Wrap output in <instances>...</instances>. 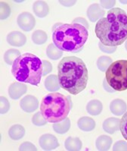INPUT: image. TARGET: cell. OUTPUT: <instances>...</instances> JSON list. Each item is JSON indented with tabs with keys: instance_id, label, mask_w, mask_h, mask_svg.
Returning <instances> with one entry per match:
<instances>
[{
	"instance_id": "cell-1",
	"label": "cell",
	"mask_w": 127,
	"mask_h": 151,
	"mask_svg": "<svg viewBox=\"0 0 127 151\" xmlns=\"http://www.w3.org/2000/svg\"><path fill=\"white\" fill-rule=\"evenodd\" d=\"M95 35L103 45L117 46L127 40V14L123 9L113 8L96 23Z\"/></svg>"
},
{
	"instance_id": "cell-2",
	"label": "cell",
	"mask_w": 127,
	"mask_h": 151,
	"mask_svg": "<svg viewBox=\"0 0 127 151\" xmlns=\"http://www.w3.org/2000/svg\"><path fill=\"white\" fill-rule=\"evenodd\" d=\"M58 78L61 88L71 94L77 95L86 88L88 69L80 58L64 57L58 65Z\"/></svg>"
},
{
	"instance_id": "cell-3",
	"label": "cell",
	"mask_w": 127,
	"mask_h": 151,
	"mask_svg": "<svg viewBox=\"0 0 127 151\" xmlns=\"http://www.w3.org/2000/svg\"><path fill=\"white\" fill-rule=\"evenodd\" d=\"M88 37V29L79 24H58L52 29L53 43L63 52L82 51Z\"/></svg>"
},
{
	"instance_id": "cell-4",
	"label": "cell",
	"mask_w": 127,
	"mask_h": 151,
	"mask_svg": "<svg viewBox=\"0 0 127 151\" xmlns=\"http://www.w3.org/2000/svg\"><path fill=\"white\" fill-rule=\"evenodd\" d=\"M11 73L19 82L38 86L43 76L42 62L34 54H22L13 63Z\"/></svg>"
},
{
	"instance_id": "cell-5",
	"label": "cell",
	"mask_w": 127,
	"mask_h": 151,
	"mask_svg": "<svg viewBox=\"0 0 127 151\" xmlns=\"http://www.w3.org/2000/svg\"><path fill=\"white\" fill-rule=\"evenodd\" d=\"M68 98L60 93H51L46 95L41 102L40 112L46 121L57 123L67 118L71 111Z\"/></svg>"
},
{
	"instance_id": "cell-6",
	"label": "cell",
	"mask_w": 127,
	"mask_h": 151,
	"mask_svg": "<svg viewBox=\"0 0 127 151\" xmlns=\"http://www.w3.org/2000/svg\"><path fill=\"white\" fill-rule=\"evenodd\" d=\"M105 79L115 91L127 90V60L113 62L105 71Z\"/></svg>"
},
{
	"instance_id": "cell-7",
	"label": "cell",
	"mask_w": 127,
	"mask_h": 151,
	"mask_svg": "<svg viewBox=\"0 0 127 151\" xmlns=\"http://www.w3.org/2000/svg\"><path fill=\"white\" fill-rule=\"evenodd\" d=\"M18 27L25 32H29L35 27L36 19L30 12H22L17 18Z\"/></svg>"
},
{
	"instance_id": "cell-8",
	"label": "cell",
	"mask_w": 127,
	"mask_h": 151,
	"mask_svg": "<svg viewBox=\"0 0 127 151\" xmlns=\"http://www.w3.org/2000/svg\"><path fill=\"white\" fill-rule=\"evenodd\" d=\"M39 144L40 147L43 150L46 151L53 150L59 147L58 139L51 134H45L42 135L39 139Z\"/></svg>"
},
{
	"instance_id": "cell-9",
	"label": "cell",
	"mask_w": 127,
	"mask_h": 151,
	"mask_svg": "<svg viewBox=\"0 0 127 151\" xmlns=\"http://www.w3.org/2000/svg\"><path fill=\"white\" fill-rule=\"evenodd\" d=\"M20 106L22 110L26 113H31L36 110L39 107V100L36 96L26 95L21 100Z\"/></svg>"
},
{
	"instance_id": "cell-10",
	"label": "cell",
	"mask_w": 127,
	"mask_h": 151,
	"mask_svg": "<svg viewBox=\"0 0 127 151\" xmlns=\"http://www.w3.org/2000/svg\"><path fill=\"white\" fill-rule=\"evenodd\" d=\"M27 91V87L24 83L14 82L9 87V95L14 100H17L25 94Z\"/></svg>"
},
{
	"instance_id": "cell-11",
	"label": "cell",
	"mask_w": 127,
	"mask_h": 151,
	"mask_svg": "<svg viewBox=\"0 0 127 151\" xmlns=\"http://www.w3.org/2000/svg\"><path fill=\"white\" fill-rule=\"evenodd\" d=\"M6 40L10 46H15V47H21V46H24L26 44V37L23 33L14 30V31H11L8 34Z\"/></svg>"
},
{
	"instance_id": "cell-12",
	"label": "cell",
	"mask_w": 127,
	"mask_h": 151,
	"mask_svg": "<svg viewBox=\"0 0 127 151\" xmlns=\"http://www.w3.org/2000/svg\"><path fill=\"white\" fill-rule=\"evenodd\" d=\"M104 14H105V11L98 3L92 4L88 8L86 12L87 17L90 22H98L101 18L104 17Z\"/></svg>"
},
{
	"instance_id": "cell-13",
	"label": "cell",
	"mask_w": 127,
	"mask_h": 151,
	"mask_svg": "<svg viewBox=\"0 0 127 151\" xmlns=\"http://www.w3.org/2000/svg\"><path fill=\"white\" fill-rule=\"evenodd\" d=\"M110 110L114 116H123L127 111L126 103L121 99H115L110 103Z\"/></svg>"
},
{
	"instance_id": "cell-14",
	"label": "cell",
	"mask_w": 127,
	"mask_h": 151,
	"mask_svg": "<svg viewBox=\"0 0 127 151\" xmlns=\"http://www.w3.org/2000/svg\"><path fill=\"white\" fill-rule=\"evenodd\" d=\"M120 119L117 118H108L103 122L102 128L105 132L112 134L120 130Z\"/></svg>"
},
{
	"instance_id": "cell-15",
	"label": "cell",
	"mask_w": 127,
	"mask_h": 151,
	"mask_svg": "<svg viewBox=\"0 0 127 151\" xmlns=\"http://www.w3.org/2000/svg\"><path fill=\"white\" fill-rule=\"evenodd\" d=\"M33 11L38 18H46L49 13V6L45 1H36L33 5Z\"/></svg>"
},
{
	"instance_id": "cell-16",
	"label": "cell",
	"mask_w": 127,
	"mask_h": 151,
	"mask_svg": "<svg viewBox=\"0 0 127 151\" xmlns=\"http://www.w3.org/2000/svg\"><path fill=\"white\" fill-rule=\"evenodd\" d=\"M95 122L92 118L88 116H83L80 118L77 122V126L79 129L83 132H92L95 128Z\"/></svg>"
},
{
	"instance_id": "cell-17",
	"label": "cell",
	"mask_w": 127,
	"mask_h": 151,
	"mask_svg": "<svg viewBox=\"0 0 127 151\" xmlns=\"http://www.w3.org/2000/svg\"><path fill=\"white\" fill-rule=\"evenodd\" d=\"M113 143V140L108 135H101L96 139L95 147L98 150L107 151L109 150Z\"/></svg>"
},
{
	"instance_id": "cell-18",
	"label": "cell",
	"mask_w": 127,
	"mask_h": 151,
	"mask_svg": "<svg viewBox=\"0 0 127 151\" xmlns=\"http://www.w3.org/2000/svg\"><path fill=\"white\" fill-rule=\"evenodd\" d=\"M44 84L46 89L49 92H56L61 88L58 78L55 75H50L49 76H48L45 80Z\"/></svg>"
},
{
	"instance_id": "cell-19",
	"label": "cell",
	"mask_w": 127,
	"mask_h": 151,
	"mask_svg": "<svg viewBox=\"0 0 127 151\" xmlns=\"http://www.w3.org/2000/svg\"><path fill=\"white\" fill-rule=\"evenodd\" d=\"M26 131L21 124H16L12 125L9 130V136L11 140H19L24 137Z\"/></svg>"
},
{
	"instance_id": "cell-20",
	"label": "cell",
	"mask_w": 127,
	"mask_h": 151,
	"mask_svg": "<svg viewBox=\"0 0 127 151\" xmlns=\"http://www.w3.org/2000/svg\"><path fill=\"white\" fill-rule=\"evenodd\" d=\"M64 147L67 151H79L82 149L83 143L79 137H68L65 140Z\"/></svg>"
},
{
	"instance_id": "cell-21",
	"label": "cell",
	"mask_w": 127,
	"mask_h": 151,
	"mask_svg": "<svg viewBox=\"0 0 127 151\" xmlns=\"http://www.w3.org/2000/svg\"><path fill=\"white\" fill-rule=\"evenodd\" d=\"M103 110L102 103L100 100H92L88 103L86 106V111L91 116H98Z\"/></svg>"
},
{
	"instance_id": "cell-22",
	"label": "cell",
	"mask_w": 127,
	"mask_h": 151,
	"mask_svg": "<svg viewBox=\"0 0 127 151\" xmlns=\"http://www.w3.org/2000/svg\"><path fill=\"white\" fill-rule=\"evenodd\" d=\"M71 120L68 118H66L64 120L59 122L54 123L52 125L53 130L59 134H63L68 132L71 128Z\"/></svg>"
},
{
	"instance_id": "cell-23",
	"label": "cell",
	"mask_w": 127,
	"mask_h": 151,
	"mask_svg": "<svg viewBox=\"0 0 127 151\" xmlns=\"http://www.w3.org/2000/svg\"><path fill=\"white\" fill-rule=\"evenodd\" d=\"M46 55L51 60L56 61L61 58L63 51L59 50L54 43H50L46 48Z\"/></svg>"
},
{
	"instance_id": "cell-24",
	"label": "cell",
	"mask_w": 127,
	"mask_h": 151,
	"mask_svg": "<svg viewBox=\"0 0 127 151\" xmlns=\"http://www.w3.org/2000/svg\"><path fill=\"white\" fill-rule=\"evenodd\" d=\"M21 55L19 50L16 49H10L4 54V61L9 65H12L15 59Z\"/></svg>"
},
{
	"instance_id": "cell-25",
	"label": "cell",
	"mask_w": 127,
	"mask_h": 151,
	"mask_svg": "<svg viewBox=\"0 0 127 151\" xmlns=\"http://www.w3.org/2000/svg\"><path fill=\"white\" fill-rule=\"evenodd\" d=\"M32 40L35 44L42 45L48 40V35L42 30H37L32 34Z\"/></svg>"
},
{
	"instance_id": "cell-26",
	"label": "cell",
	"mask_w": 127,
	"mask_h": 151,
	"mask_svg": "<svg viewBox=\"0 0 127 151\" xmlns=\"http://www.w3.org/2000/svg\"><path fill=\"white\" fill-rule=\"evenodd\" d=\"M113 63V60L108 56H101L97 60V67L101 72H105L109 66Z\"/></svg>"
},
{
	"instance_id": "cell-27",
	"label": "cell",
	"mask_w": 127,
	"mask_h": 151,
	"mask_svg": "<svg viewBox=\"0 0 127 151\" xmlns=\"http://www.w3.org/2000/svg\"><path fill=\"white\" fill-rule=\"evenodd\" d=\"M11 8L6 2H0V18L1 20H5L9 18L11 15Z\"/></svg>"
},
{
	"instance_id": "cell-28",
	"label": "cell",
	"mask_w": 127,
	"mask_h": 151,
	"mask_svg": "<svg viewBox=\"0 0 127 151\" xmlns=\"http://www.w3.org/2000/svg\"><path fill=\"white\" fill-rule=\"evenodd\" d=\"M32 122L36 126L41 127L46 125L48 122L46 121L44 116H42L41 112H37L34 114L33 118H32Z\"/></svg>"
},
{
	"instance_id": "cell-29",
	"label": "cell",
	"mask_w": 127,
	"mask_h": 151,
	"mask_svg": "<svg viewBox=\"0 0 127 151\" xmlns=\"http://www.w3.org/2000/svg\"><path fill=\"white\" fill-rule=\"evenodd\" d=\"M120 130L123 137L127 140V111L123 115L122 119L120 120Z\"/></svg>"
},
{
	"instance_id": "cell-30",
	"label": "cell",
	"mask_w": 127,
	"mask_h": 151,
	"mask_svg": "<svg viewBox=\"0 0 127 151\" xmlns=\"http://www.w3.org/2000/svg\"><path fill=\"white\" fill-rule=\"evenodd\" d=\"M0 104H1L0 113L2 115L7 113L9 112V109H10V103H9V101L8 100L7 98L5 97V96H1V98H0Z\"/></svg>"
},
{
	"instance_id": "cell-31",
	"label": "cell",
	"mask_w": 127,
	"mask_h": 151,
	"mask_svg": "<svg viewBox=\"0 0 127 151\" xmlns=\"http://www.w3.org/2000/svg\"><path fill=\"white\" fill-rule=\"evenodd\" d=\"M20 151H37V148L36 147V146L34 144H32L31 142L29 141H26L21 144L19 147Z\"/></svg>"
},
{
	"instance_id": "cell-32",
	"label": "cell",
	"mask_w": 127,
	"mask_h": 151,
	"mask_svg": "<svg viewBox=\"0 0 127 151\" xmlns=\"http://www.w3.org/2000/svg\"><path fill=\"white\" fill-rule=\"evenodd\" d=\"M113 151H127V143L124 140H118L113 146Z\"/></svg>"
},
{
	"instance_id": "cell-33",
	"label": "cell",
	"mask_w": 127,
	"mask_h": 151,
	"mask_svg": "<svg viewBox=\"0 0 127 151\" xmlns=\"http://www.w3.org/2000/svg\"><path fill=\"white\" fill-rule=\"evenodd\" d=\"M98 47L101 51L108 54L113 53L114 52H116V49H117V46H106L103 45L101 42L98 43Z\"/></svg>"
},
{
	"instance_id": "cell-34",
	"label": "cell",
	"mask_w": 127,
	"mask_h": 151,
	"mask_svg": "<svg viewBox=\"0 0 127 151\" xmlns=\"http://www.w3.org/2000/svg\"><path fill=\"white\" fill-rule=\"evenodd\" d=\"M116 5V1L115 0H101L100 1V6L102 7L104 9H113V6Z\"/></svg>"
},
{
	"instance_id": "cell-35",
	"label": "cell",
	"mask_w": 127,
	"mask_h": 151,
	"mask_svg": "<svg viewBox=\"0 0 127 151\" xmlns=\"http://www.w3.org/2000/svg\"><path fill=\"white\" fill-rule=\"evenodd\" d=\"M43 65V76H46L52 71V65L47 60L42 61Z\"/></svg>"
},
{
	"instance_id": "cell-36",
	"label": "cell",
	"mask_w": 127,
	"mask_h": 151,
	"mask_svg": "<svg viewBox=\"0 0 127 151\" xmlns=\"http://www.w3.org/2000/svg\"><path fill=\"white\" fill-rule=\"evenodd\" d=\"M73 23L74 24H79L83 25V27H85L86 28L88 29V27H89V25H88V22L86 21L83 18H76L73 21Z\"/></svg>"
},
{
	"instance_id": "cell-37",
	"label": "cell",
	"mask_w": 127,
	"mask_h": 151,
	"mask_svg": "<svg viewBox=\"0 0 127 151\" xmlns=\"http://www.w3.org/2000/svg\"><path fill=\"white\" fill-rule=\"evenodd\" d=\"M103 87H104V89L108 93L115 92L114 90H113V88H112V87H111L109 84H108V83L107 82V81H106L105 78H104V81H103Z\"/></svg>"
},
{
	"instance_id": "cell-38",
	"label": "cell",
	"mask_w": 127,
	"mask_h": 151,
	"mask_svg": "<svg viewBox=\"0 0 127 151\" xmlns=\"http://www.w3.org/2000/svg\"><path fill=\"white\" fill-rule=\"evenodd\" d=\"M59 3L65 7H71L76 3V1H59Z\"/></svg>"
},
{
	"instance_id": "cell-39",
	"label": "cell",
	"mask_w": 127,
	"mask_h": 151,
	"mask_svg": "<svg viewBox=\"0 0 127 151\" xmlns=\"http://www.w3.org/2000/svg\"><path fill=\"white\" fill-rule=\"evenodd\" d=\"M67 98H68L69 103H70V105H71V108H72V107H73V103H72V100H71V97L70 96H67Z\"/></svg>"
},
{
	"instance_id": "cell-40",
	"label": "cell",
	"mask_w": 127,
	"mask_h": 151,
	"mask_svg": "<svg viewBox=\"0 0 127 151\" xmlns=\"http://www.w3.org/2000/svg\"><path fill=\"white\" fill-rule=\"evenodd\" d=\"M120 2L121 4H127V1H122V0H120Z\"/></svg>"
},
{
	"instance_id": "cell-41",
	"label": "cell",
	"mask_w": 127,
	"mask_h": 151,
	"mask_svg": "<svg viewBox=\"0 0 127 151\" xmlns=\"http://www.w3.org/2000/svg\"><path fill=\"white\" fill-rule=\"evenodd\" d=\"M125 49H126V50L127 51V40H126V43H125Z\"/></svg>"
}]
</instances>
